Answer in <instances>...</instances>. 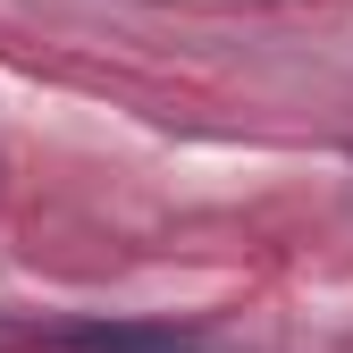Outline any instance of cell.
<instances>
[{"label": "cell", "instance_id": "1", "mask_svg": "<svg viewBox=\"0 0 353 353\" xmlns=\"http://www.w3.org/2000/svg\"><path fill=\"white\" fill-rule=\"evenodd\" d=\"M59 345H76V353H194L185 328H143V320H68Z\"/></svg>", "mask_w": 353, "mask_h": 353}]
</instances>
